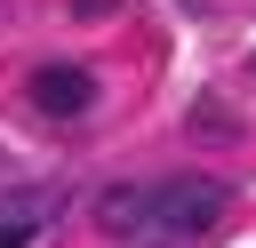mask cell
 <instances>
[{
    "instance_id": "5b68a950",
    "label": "cell",
    "mask_w": 256,
    "mask_h": 248,
    "mask_svg": "<svg viewBox=\"0 0 256 248\" xmlns=\"http://www.w3.org/2000/svg\"><path fill=\"white\" fill-rule=\"evenodd\" d=\"M0 248H32V216H0Z\"/></svg>"
},
{
    "instance_id": "277c9868",
    "label": "cell",
    "mask_w": 256,
    "mask_h": 248,
    "mask_svg": "<svg viewBox=\"0 0 256 248\" xmlns=\"http://www.w3.org/2000/svg\"><path fill=\"white\" fill-rule=\"evenodd\" d=\"M192 120H200V136H232V112H224L216 96H200V104H192Z\"/></svg>"
},
{
    "instance_id": "3957f363",
    "label": "cell",
    "mask_w": 256,
    "mask_h": 248,
    "mask_svg": "<svg viewBox=\"0 0 256 248\" xmlns=\"http://www.w3.org/2000/svg\"><path fill=\"white\" fill-rule=\"evenodd\" d=\"M96 224L104 232H152V184H112L96 200Z\"/></svg>"
},
{
    "instance_id": "6da1fadb",
    "label": "cell",
    "mask_w": 256,
    "mask_h": 248,
    "mask_svg": "<svg viewBox=\"0 0 256 248\" xmlns=\"http://www.w3.org/2000/svg\"><path fill=\"white\" fill-rule=\"evenodd\" d=\"M224 216V184L216 176H168L152 184V240H200Z\"/></svg>"
},
{
    "instance_id": "8992f818",
    "label": "cell",
    "mask_w": 256,
    "mask_h": 248,
    "mask_svg": "<svg viewBox=\"0 0 256 248\" xmlns=\"http://www.w3.org/2000/svg\"><path fill=\"white\" fill-rule=\"evenodd\" d=\"M112 8H120V0H72V16H80V24H104Z\"/></svg>"
},
{
    "instance_id": "7a4b0ae2",
    "label": "cell",
    "mask_w": 256,
    "mask_h": 248,
    "mask_svg": "<svg viewBox=\"0 0 256 248\" xmlns=\"http://www.w3.org/2000/svg\"><path fill=\"white\" fill-rule=\"evenodd\" d=\"M32 104H40L48 120H72V112H88V104H96V80H88V64H40V72H32Z\"/></svg>"
}]
</instances>
